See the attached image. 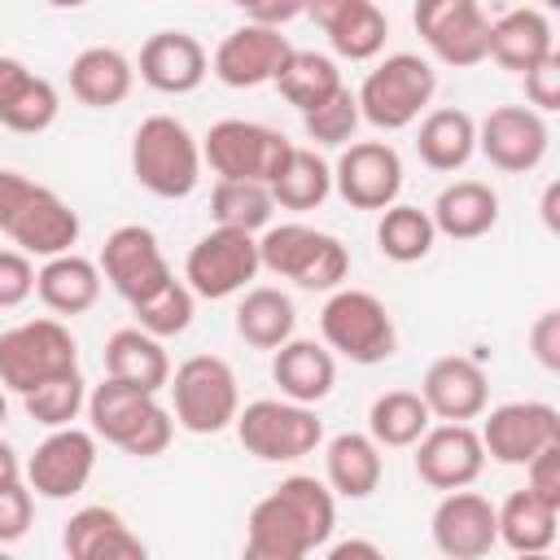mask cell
<instances>
[{
  "label": "cell",
  "mask_w": 560,
  "mask_h": 560,
  "mask_svg": "<svg viewBox=\"0 0 560 560\" xmlns=\"http://www.w3.org/2000/svg\"><path fill=\"white\" fill-rule=\"evenodd\" d=\"M332 192L354 210H385L402 192V158L385 140H350L332 162Z\"/></svg>",
  "instance_id": "9a60e30c"
},
{
  "label": "cell",
  "mask_w": 560,
  "mask_h": 560,
  "mask_svg": "<svg viewBox=\"0 0 560 560\" xmlns=\"http://www.w3.org/2000/svg\"><path fill=\"white\" fill-rule=\"evenodd\" d=\"M136 88V61L109 44H92L70 61V92L88 109H114Z\"/></svg>",
  "instance_id": "83f0119b"
},
{
  "label": "cell",
  "mask_w": 560,
  "mask_h": 560,
  "mask_svg": "<svg viewBox=\"0 0 560 560\" xmlns=\"http://www.w3.org/2000/svg\"><path fill=\"white\" fill-rule=\"evenodd\" d=\"M433 241H438V228H433L429 210L407 206V201H394V206L381 210L376 249H381L389 262H420V258L433 254Z\"/></svg>",
  "instance_id": "f35d334b"
},
{
  "label": "cell",
  "mask_w": 560,
  "mask_h": 560,
  "mask_svg": "<svg viewBox=\"0 0 560 560\" xmlns=\"http://www.w3.org/2000/svg\"><path fill=\"white\" fill-rule=\"evenodd\" d=\"M551 131L547 118L529 105H499L477 122V153L503 171V175H525L547 158Z\"/></svg>",
  "instance_id": "ac0fdd59"
},
{
  "label": "cell",
  "mask_w": 560,
  "mask_h": 560,
  "mask_svg": "<svg viewBox=\"0 0 560 560\" xmlns=\"http://www.w3.org/2000/svg\"><path fill=\"white\" fill-rule=\"evenodd\" d=\"M96 267H101V276L109 280V289H114L127 306L140 302L144 293H153L162 280L175 276L171 262H166V254H162V245H158V232L144 228V223H122V228H114V232L105 236V245H101Z\"/></svg>",
  "instance_id": "e0dca14e"
},
{
  "label": "cell",
  "mask_w": 560,
  "mask_h": 560,
  "mask_svg": "<svg viewBox=\"0 0 560 560\" xmlns=\"http://www.w3.org/2000/svg\"><path fill=\"white\" fill-rule=\"evenodd\" d=\"M105 376L127 381V385L149 389V394H162L171 381V359H166L162 337L144 332L140 324L114 328L105 341Z\"/></svg>",
  "instance_id": "f546056e"
},
{
  "label": "cell",
  "mask_w": 560,
  "mask_h": 560,
  "mask_svg": "<svg viewBox=\"0 0 560 560\" xmlns=\"http://www.w3.org/2000/svg\"><path fill=\"white\" fill-rule=\"evenodd\" d=\"M494 521H499V542L516 556H542L551 551L556 542V521H560V508L542 503L538 494L529 490H512L499 508H494Z\"/></svg>",
  "instance_id": "836d02e7"
},
{
  "label": "cell",
  "mask_w": 560,
  "mask_h": 560,
  "mask_svg": "<svg viewBox=\"0 0 560 560\" xmlns=\"http://www.w3.org/2000/svg\"><path fill=\"white\" fill-rule=\"evenodd\" d=\"M529 354L538 359V368L560 372V311H542L529 324Z\"/></svg>",
  "instance_id": "681fc988"
},
{
  "label": "cell",
  "mask_w": 560,
  "mask_h": 560,
  "mask_svg": "<svg viewBox=\"0 0 560 560\" xmlns=\"http://www.w3.org/2000/svg\"><path fill=\"white\" fill-rule=\"evenodd\" d=\"M267 188H271V201L280 210H319L332 192V166L315 149L293 144L284 166L276 171V179Z\"/></svg>",
  "instance_id": "8d00e7d4"
},
{
  "label": "cell",
  "mask_w": 560,
  "mask_h": 560,
  "mask_svg": "<svg viewBox=\"0 0 560 560\" xmlns=\"http://www.w3.org/2000/svg\"><path fill=\"white\" fill-rule=\"evenodd\" d=\"M293 140L267 122H249V118H219L206 136H201V162L219 175V179H258L271 184L276 171L284 166Z\"/></svg>",
  "instance_id": "8fae6325"
},
{
  "label": "cell",
  "mask_w": 560,
  "mask_h": 560,
  "mask_svg": "<svg viewBox=\"0 0 560 560\" xmlns=\"http://www.w3.org/2000/svg\"><path fill=\"white\" fill-rule=\"evenodd\" d=\"M0 232L31 258H52L79 245V210L52 192L48 184H35L22 171H0Z\"/></svg>",
  "instance_id": "7a4b0ae2"
},
{
  "label": "cell",
  "mask_w": 560,
  "mask_h": 560,
  "mask_svg": "<svg viewBox=\"0 0 560 560\" xmlns=\"http://www.w3.org/2000/svg\"><path fill=\"white\" fill-rule=\"evenodd\" d=\"M411 22H416V35L424 39V48L442 66L468 70V66L486 61L490 18H486L481 0H416Z\"/></svg>",
  "instance_id": "4fadbf2b"
},
{
  "label": "cell",
  "mask_w": 560,
  "mask_h": 560,
  "mask_svg": "<svg viewBox=\"0 0 560 560\" xmlns=\"http://www.w3.org/2000/svg\"><path fill=\"white\" fill-rule=\"evenodd\" d=\"M328 560H350V556H368V560H381V547L376 542H363V538H346V542H332L324 547Z\"/></svg>",
  "instance_id": "f5cc1de1"
},
{
  "label": "cell",
  "mask_w": 560,
  "mask_h": 560,
  "mask_svg": "<svg viewBox=\"0 0 560 560\" xmlns=\"http://www.w3.org/2000/svg\"><path fill=\"white\" fill-rule=\"evenodd\" d=\"M271 83L280 88V96H284L298 114H306V109H315L319 101H328V96L341 88V70H337V61H332L328 52L289 48V57L280 61V70H276Z\"/></svg>",
  "instance_id": "d590c367"
},
{
  "label": "cell",
  "mask_w": 560,
  "mask_h": 560,
  "mask_svg": "<svg viewBox=\"0 0 560 560\" xmlns=\"http://www.w3.org/2000/svg\"><path fill=\"white\" fill-rule=\"evenodd\" d=\"M241 446L262 459V464H293L302 455H311L324 442V420L315 416V407L293 402V398H254L236 411L232 420Z\"/></svg>",
  "instance_id": "30bf717a"
},
{
  "label": "cell",
  "mask_w": 560,
  "mask_h": 560,
  "mask_svg": "<svg viewBox=\"0 0 560 560\" xmlns=\"http://www.w3.org/2000/svg\"><path fill=\"white\" fill-rule=\"evenodd\" d=\"M481 468H486V446L468 420H442L416 438V477L433 490L472 486Z\"/></svg>",
  "instance_id": "d6986e66"
},
{
  "label": "cell",
  "mask_w": 560,
  "mask_h": 560,
  "mask_svg": "<svg viewBox=\"0 0 560 560\" xmlns=\"http://www.w3.org/2000/svg\"><path fill=\"white\" fill-rule=\"evenodd\" d=\"M18 481H26V477H22V459H18V451L0 438V490H4V486H18Z\"/></svg>",
  "instance_id": "db71d44e"
},
{
  "label": "cell",
  "mask_w": 560,
  "mask_h": 560,
  "mask_svg": "<svg viewBox=\"0 0 560 560\" xmlns=\"http://www.w3.org/2000/svg\"><path fill=\"white\" fill-rule=\"evenodd\" d=\"M547 52H556V31L551 18L542 9H508L503 18L490 22L486 35V57L512 74H525L529 66H538Z\"/></svg>",
  "instance_id": "4316f807"
},
{
  "label": "cell",
  "mask_w": 560,
  "mask_h": 560,
  "mask_svg": "<svg viewBox=\"0 0 560 560\" xmlns=\"http://www.w3.org/2000/svg\"><path fill=\"white\" fill-rule=\"evenodd\" d=\"M171 416L179 429L188 433H223L236 411H241V389H236V372L228 359L219 354H192L184 359L171 381Z\"/></svg>",
  "instance_id": "9c48e42d"
},
{
  "label": "cell",
  "mask_w": 560,
  "mask_h": 560,
  "mask_svg": "<svg viewBox=\"0 0 560 560\" xmlns=\"http://www.w3.org/2000/svg\"><path fill=\"white\" fill-rule=\"evenodd\" d=\"M258 262L311 293H332L350 276V249L311 223H267L258 236Z\"/></svg>",
  "instance_id": "5b68a950"
},
{
  "label": "cell",
  "mask_w": 560,
  "mask_h": 560,
  "mask_svg": "<svg viewBox=\"0 0 560 560\" xmlns=\"http://www.w3.org/2000/svg\"><path fill=\"white\" fill-rule=\"evenodd\" d=\"M31 516H35V490L26 481L4 486L0 490V547L4 542H18L31 529Z\"/></svg>",
  "instance_id": "7dc6e473"
},
{
  "label": "cell",
  "mask_w": 560,
  "mask_h": 560,
  "mask_svg": "<svg viewBox=\"0 0 560 560\" xmlns=\"http://www.w3.org/2000/svg\"><path fill=\"white\" fill-rule=\"evenodd\" d=\"M74 368H79V341L61 324V315L22 319L0 332V385L9 394H26Z\"/></svg>",
  "instance_id": "ba28073f"
},
{
  "label": "cell",
  "mask_w": 560,
  "mask_h": 560,
  "mask_svg": "<svg viewBox=\"0 0 560 560\" xmlns=\"http://www.w3.org/2000/svg\"><path fill=\"white\" fill-rule=\"evenodd\" d=\"M429 219L446 241H477L499 223V192L481 179H455L438 192Z\"/></svg>",
  "instance_id": "1f68e13d"
},
{
  "label": "cell",
  "mask_w": 560,
  "mask_h": 560,
  "mask_svg": "<svg viewBox=\"0 0 560 560\" xmlns=\"http://www.w3.org/2000/svg\"><path fill=\"white\" fill-rule=\"evenodd\" d=\"M420 398L433 420H477L490 407V381L477 359L468 354H442L424 368Z\"/></svg>",
  "instance_id": "603a6c76"
},
{
  "label": "cell",
  "mask_w": 560,
  "mask_h": 560,
  "mask_svg": "<svg viewBox=\"0 0 560 560\" xmlns=\"http://www.w3.org/2000/svg\"><path fill=\"white\" fill-rule=\"evenodd\" d=\"M201 140L175 114L140 118L131 136V175L144 192L162 201H184L201 184Z\"/></svg>",
  "instance_id": "277c9868"
},
{
  "label": "cell",
  "mask_w": 560,
  "mask_h": 560,
  "mask_svg": "<svg viewBox=\"0 0 560 560\" xmlns=\"http://www.w3.org/2000/svg\"><path fill=\"white\" fill-rule=\"evenodd\" d=\"M385 455L372 433H337L324 446V481L341 499H368L381 486Z\"/></svg>",
  "instance_id": "d6a6232c"
},
{
  "label": "cell",
  "mask_w": 560,
  "mask_h": 560,
  "mask_svg": "<svg viewBox=\"0 0 560 560\" xmlns=\"http://www.w3.org/2000/svg\"><path fill=\"white\" fill-rule=\"evenodd\" d=\"M258 271H262L258 236L241 232V228H219V223L184 258V284L206 302H223V298L245 293Z\"/></svg>",
  "instance_id": "7c38bea8"
},
{
  "label": "cell",
  "mask_w": 560,
  "mask_h": 560,
  "mask_svg": "<svg viewBox=\"0 0 560 560\" xmlns=\"http://www.w3.org/2000/svg\"><path fill=\"white\" fill-rule=\"evenodd\" d=\"M271 188L258 179H219L210 192V214L219 228H241V232H262L271 223Z\"/></svg>",
  "instance_id": "ab89813d"
},
{
  "label": "cell",
  "mask_w": 560,
  "mask_h": 560,
  "mask_svg": "<svg viewBox=\"0 0 560 560\" xmlns=\"http://www.w3.org/2000/svg\"><path fill=\"white\" fill-rule=\"evenodd\" d=\"M101 267L74 249L44 258V267H35V298L52 311V315H83L96 306L101 298Z\"/></svg>",
  "instance_id": "f1b7e54d"
},
{
  "label": "cell",
  "mask_w": 560,
  "mask_h": 560,
  "mask_svg": "<svg viewBox=\"0 0 560 560\" xmlns=\"http://www.w3.org/2000/svg\"><path fill=\"white\" fill-rule=\"evenodd\" d=\"M337 529V494L328 481L293 472L249 508L245 556L249 560H306L324 551Z\"/></svg>",
  "instance_id": "6da1fadb"
},
{
  "label": "cell",
  "mask_w": 560,
  "mask_h": 560,
  "mask_svg": "<svg viewBox=\"0 0 560 560\" xmlns=\"http://www.w3.org/2000/svg\"><path fill=\"white\" fill-rule=\"evenodd\" d=\"M542 4H547V9H556V4H560V0H542Z\"/></svg>",
  "instance_id": "91938a15"
},
{
  "label": "cell",
  "mask_w": 560,
  "mask_h": 560,
  "mask_svg": "<svg viewBox=\"0 0 560 560\" xmlns=\"http://www.w3.org/2000/svg\"><path fill=\"white\" fill-rule=\"evenodd\" d=\"M271 381L280 385L284 398L293 402H324L337 385V354L324 341H306V337H289L284 346L271 350Z\"/></svg>",
  "instance_id": "484cf974"
},
{
  "label": "cell",
  "mask_w": 560,
  "mask_h": 560,
  "mask_svg": "<svg viewBox=\"0 0 560 560\" xmlns=\"http://www.w3.org/2000/svg\"><path fill=\"white\" fill-rule=\"evenodd\" d=\"M525 101L538 114H556L560 109V52H547L538 66H529L525 74Z\"/></svg>",
  "instance_id": "bcb514c9"
},
{
  "label": "cell",
  "mask_w": 560,
  "mask_h": 560,
  "mask_svg": "<svg viewBox=\"0 0 560 560\" xmlns=\"http://www.w3.org/2000/svg\"><path fill=\"white\" fill-rule=\"evenodd\" d=\"M359 122H363V114H359V101H354V92H350L346 83H341L328 101H319L315 109H306V114H302L306 136H311L315 144H328V149L350 144V140H354V131H359Z\"/></svg>",
  "instance_id": "ee69618b"
},
{
  "label": "cell",
  "mask_w": 560,
  "mask_h": 560,
  "mask_svg": "<svg viewBox=\"0 0 560 560\" xmlns=\"http://www.w3.org/2000/svg\"><path fill=\"white\" fill-rule=\"evenodd\" d=\"M136 74L162 92V96H188L206 83L210 74V52L201 48L197 35L188 31H153L144 44H140V61H136Z\"/></svg>",
  "instance_id": "7402d4cb"
},
{
  "label": "cell",
  "mask_w": 560,
  "mask_h": 560,
  "mask_svg": "<svg viewBox=\"0 0 560 560\" xmlns=\"http://www.w3.org/2000/svg\"><path fill=\"white\" fill-rule=\"evenodd\" d=\"M88 420H92V433L96 442L105 438L109 446L136 455V459H153L171 446L175 438V416L171 407L158 402V394L149 389H136L127 381H114L105 376L101 385L88 389Z\"/></svg>",
  "instance_id": "3957f363"
},
{
  "label": "cell",
  "mask_w": 560,
  "mask_h": 560,
  "mask_svg": "<svg viewBox=\"0 0 560 560\" xmlns=\"http://www.w3.org/2000/svg\"><path fill=\"white\" fill-rule=\"evenodd\" d=\"M354 4H359V0H302V13H306L319 31H328V26H332L341 13H350Z\"/></svg>",
  "instance_id": "816d5d0a"
},
{
  "label": "cell",
  "mask_w": 560,
  "mask_h": 560,
  "mask_svg": "<svg viewBox=\"0 0 560 560\" xmlns=\"http://www.w3.org/2000/svg\"><path fill=\"white\" fill-rule=\"evenodd\" d=\"M31 293H35V262H31V254H22L18 245L0 249V311L22 306Z\"/></svg>",
  "instance_id": "f6af8a7d"
},
{
  "label": "cell",
  "mask_w": 560,
  "mask_h": 560,
  "mask_svg": "<svg viewBox=\"0 0 560 560\" xmlns=\"http://www.w3.org/2000/svg\"><path fill=\"white\" fill-rule=\"evenodd\" d=\"M57 88L44 74H35L22 57H0V127L18 136H39L57 122Z\"/></svg>",
  "instance_id": "cb8c5ba5"
},
{
  "label": "cell",
  "mask_w": 560,
  "mask_h": 560,
  "mask_svg": "<svg viewBox=\"0 0 560 560\" xmlns=\"http://www.w3.org/2000/svg\"><path fill=\"white\" fill-rule=\"evenodd\" d=\"M131 315H136V324L144 332H153V337L166 341V337L188 332V324L197 315V293L184 284V276H171L153 293H144L140 302H131Z\"/></svg>",
  "instance_id": "60d3db41"
},
{
  "label": "cell",
  "mask_w": 560,
  "mask_h": 560,
  "mask_svg": "<svg viewBox=\"0 0 560 560\" xmlns=\"http://www.w3.org/2000/svg\"><path fill=\"white\" fill-rule=\"evenodd\" d=\"M96 472V433L79 424L48 429V438L22 464L26 486L39 499H74Z\"/></svg>",
  "instance_id": "5bb4252c"
},
{
  "label": "cell",
  "mask_w": 560,
  "mask_h": 560,
  "mask_svg": "<svg viewBox=\"0 0 560 560\" xmlns=\"http://www.w3.org/2000/svg\"><path fill=\"white\" fill-rule=\"evenodd\" d=\"M433 92H438V70L420 52H389L385 61H376L363 74L354 101H359V114L368 127L402 131L429 109Z\"/></svg>",
  "instance_id": "52a82bcc"
},
{
  "label": "cell",
  "mask_w": 560,
  "mask_h": 560,
  "mask_svg": "<svg viewBox=\"0 0 560 560\" xmlns=\"http://www.w3.org/2000/svg\"><path fill=\"white\" fill-rule=\"evenodd\" d=\"M416 153L429 171H459L468 166V158L477 153V118L468 109H455V105H442V109H424L416 118Z\"/></svg>",
  "instance_id": "4dcf8cb0"
},
{
  "label": "cell",
  "mask_w": 560,
  "mask_h": 560,
  "mask_svg": "<svg viewBox=\"0 0 560 560\" xmlns=\"http://www.w3.org/2000/svg\"><path fill=\"white\" fill-rule=\"evenodd\" d=\"M44 4H52V9H83L88 0H44Z\"/></svg>",
  "instance_id": "9f6ffc18"
},
{
  "label": "cell",
  "mask_w": 560,
  "mask_h": 560,
  "mask_svg": "<svg viewBox=\"0 0 560 560\" xmlns=\"http://www.w3.org/2000/svg\"><path fill=\"white\" fill-rule=\"evenodd\" d=\"M228 4H236V9H249V4H254V0H228Z\"/></svg>",
  "instance_id": "680465c9"
},
{
  "label": "cell",
  "mask_w": 560,
  "mask_h": 560,
  "mask_svg": "<svg viewBox=\"0 0 560 560\" xmlns=\"http://www.w3.org/2000/svg\"><path fill=\"white\" fill-rule=\"evenodd\" d=\"M22 407H26V416H31L35 424L61 429V424H74L79 411L88 407V385H83V376H79V368H74V372H61V376H52V381L26 389V394H22Z\"/></svg>",
  "instance_id": "7bdbcfd3"
},
{
  "label": "cell",
  "mask_w": 560,
  "mask_h": 560,
  "mask_svg": "<svg viewBox=\"0 0 560 560\" xmlns=\"http://www.w3.org/2000/svg\"><path fill=\"white\" fill-rule=\"evenodd\" d=\"M319 337L337 359H350L359 368L385 363L398 350V328H394L389 306L376 293L350 289V284H337L328 293L319 311Z\"/></svg>",
  "instance_id": "8992f818"
},
{
  "label": "cell",
  "mask_w": 560,
  "mask_h": 560,
  "mask_svg": "<svg viewBox=\"0 0 560 560\" xmlns=\"http://www.w3.org/2000/svg\"><path fill=\"white\" fill-rule=\"evenodd\" d=\"M429 529H433V547L451 560H477V556H490L499 547L494 503L468 486L442 490V499L429 516Z\"/></svg>",
  "instance_id": "ffe728a7"
},
{
  "label": "cell",
  "mask_w": 560,
  "mask_h": 560,
  "mask_svg": "<svg viewBox=\"0 0 560 560\" xmlns=\"http://www.w3.org/2000/svg\"><path fill=\"white\" fill-rule=\"evenodd\" d=\"M61 547L70 560H144L149 551L144 538L122 521V512L105 503L79 508L61 529Z\"/></svg>",
  "instance_id": "d4e9b609"
},
{
  "label": "cell",
  "mask_w": 560,
  "mask_h": 560,
  "mask_svg": "<svg viewBox=\"0 0 560 560\" xmlns=\"http://www.w3.org/2000/svg\"><path fill=\"white\" fill-rule=\"evenodd\" d=\"M4 394H9V389H4V385H0V424H4V420H9V398H4Z\"/></svg>",
  "instance_id": "6f0895ef"
},
{
  "label": "cell",
  "mask_w": 560,
  "mask_h": 560,
  "mask_svg": "<svg viewBox=\"0 0 560 560\" xmlns=\"http://www.w3.org/2000/svg\"><path fill=\"white\" fill-rule=\"evenodd\" d=\"M429 424H433V416H429L420 389H385L368 407V433H372V442L381 451L385 446H394V451L398 446H416V438Z\"/></svg>",
  "instance_id": "74e56055"
},
{
  "label": "cell",
  "mask_w": 560,
  "mask_h": 560,
  "mask_svg": "<svg viewBox=\"0 0 560 560\" xmlns=\"http://www.w3.org/2000/svg\"><path fill=\"white\" fill-rule=\"evenodd\" d=\"M542 219H547V228H556V184H547V192H542Z\"/></svg>",
  "instance_id": "11a10c76"
},
{
  "label": "cell",
  "mask_w": 560,
  "mask_h": 560,
  "mask_svg": "<svg viewBox=\"0 0 560 560\" xmlns=\"http://www.w3.org/2000/svg\"><path fill=\"white\" fill-rule=\"evenodd\" d=\"M289 39L280 35V26H262V22H245L236 31H228L210 57V70L219 83L228 88H262L276 79L280 61L289 57Z\"/></svg>",
  "instance_id": "44dd1931"
},
{
  "label": "cell",
  "mask_w": 560,
  "mask_h": 560,
  "mask_svg": "<svg viewBox=\"0 0 560 560\" xmlns=\"http://www.w3.org/2000/svg\"><path fill=\"white\" fill-rule=\"evenodd\" d=\"M298 328V311H293V298L271 289V284H258V289H245L241 302H236V337L254 350H276L293 337Z\"/></svg>",
  "instance_id": "e575fe53"
},
{
  "label": "cell",
  "mask_w": 560,
  "mask_h": 560,
  "mask_svg": "<svg viewBox=\"0 0 560 560\" xmlns=\"http://www.w3.org/2000/svg\"><path fill=\"white\" fill-rule=\"evenodd\" d=\"M481 446H486V459L494 464H508V468H521L529 464L542 446L560 442V411L551 402H538V398H525V402H503V407H490L481 411Z\"/></svg>",
  "instance_id": "2e32d148"
},
{
  "label": "cell",
  "mask_w": 560,
  "mask_h": 560,
  "mask_svg": "<svg viewBox=\"0 0 560 560\" xmlns=\"http://www.w3.org/2000/svg\"><path fill=\"white\" fill-rule=\"evenodd\" d=\"M521 468H525V490L538 494L542 503L560 508V442L542 446V451H538L529 464H521Z\"/></svg>",
  "instance_id": "c3c4849f"
},
{
  "label": "cell",
  "mask_w": 560,
  "mask_h": 560,
  "mask_svg": "<svg viewBox=\"0 0 560 560\" xmlns=\"http://www.w3.org/2000/svg\"><path fill=\"white\" fill-rule=\"evenodd\" d=\"M324 35H328V44H332L337 57H346V61H372V57H381V48H385L389 18H385V9H381L376 0H359V4H354L350 13H341Z\"/></svg>",
  "instance_id": "b9f144b4"
},
{
  "label": "cell",
  "mask_w": 560,
  "mask_h": 560,
  "mask_svg": "<svg viewBox=\"0 0 560 560\" xmlns=\"http://www.w3.org/2000/svg\"><path fill=\"white\" fill-rule=\"evenodd\" d=\"M302 13V0H254L249 9H245V18L249 22H262V26H284V22H293Z\"/></svg>",
  "instance_id": "f907efd6"
}]
</instances>
